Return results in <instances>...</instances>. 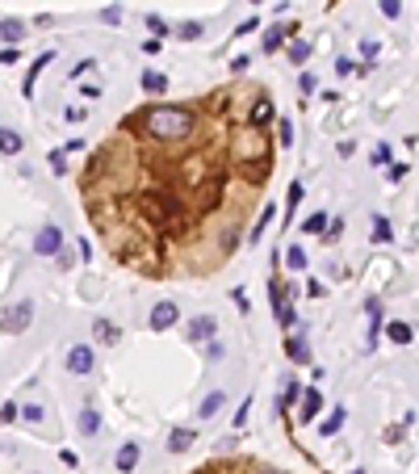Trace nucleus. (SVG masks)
<instances>
[{
    "label": "nucleus",
    "mask_w": 419,
    "mask_h": 474,
    "mask_svg": "<svg viewBox=\"0 0 419 474\" xmlns=\"http://www.w3.org/2000/svg\"><path fill=\"white\" fill-rule=\"evenodd\" d=\"M273 122V92L247 76L122 114L76 177L105 256L147 282L223 273L265 206L277 168Z\"/></svg>",
    "instance_id": "f257e3e1"
},
{
    "label": "nucleus",
    "mask_w": 419,
    "mask_h": 474,
    "mask_svg": "<svg viewBox=\"0 0 419 474\" xmlns=\"http://www.w3.org/2000/svg\"><path fill=\"white\" fill-rule=\"evenodd\" d=\"M30 324H34V302H30V298L9 302L5 310H0V332H5V336H21Z\"/></svg>",
    "instance_id": "f03ea898"
},
{
    "label": "nucleus",
    "mask_w": 419,
    "mask_h": 474,
    "mask_svg": "<svg viewBox=\"0 0 419 474\" xmlns=\"http://www.w3.org/2000/svg\"><path fill=\"white\" fill-rule=\"evenodd\" d=\"M189 474H252V457H214Z\"/></svg>",
    "instance_id": "7ed1b4c3"
},
{
    "label": "nucleus",
    "mask_w": 419,
    "mask_h": 474,
    "mask_svg": "<svg viewBox=\"0 0 419 474\" xmlns=\"http://www.w3.org/2000/svg\"><path fill=\"white\" fill-rule=\"evenodd\" d=\"M63 248V231L55 227V223H46L38 235H34V256H55Z\"/></svg>",
    "instance_id": "20e7f679"
},
{
    "label": "nucleus",
    "mask_w": 419,
    "mask_h": 474,
    "mask_svg": "<svg viewBox=\"0 0 419 474\" xmlns=\"http://www.w3.org/2000/svg\"><path fill=\"white\" fill-rule=\"evenodd\" d=\"M176 319H181V310H176V302H155L151 306V332H168V328H176Z\"/></svg>",
    "instance_id": "39448f33"
},
{
    "label": "nucleus",
    "mask_w": 419,
    "mask_h": 474,
    "mask_svg": "<svg viewBox=\"0 0 419 474\" xmlns=\"http://www.w3.org/2000/svg\"><path fill=\"white\" fill-rule=\"evenodd\" d=\"M92 365H96V357H92V348H88V344L68 348V370H72V374H92Z\"/></svg>",
    "instance_id": "423d86ee"
},
{
    "label": "nucleus",
    "mask_w": 419,
    "mask_h": 474,
    "mask_svg": "<svg viewBox=\"0 0 419 474\" xmlns=\"http://www.w3.org/2000/svg\"><path fill=\"white\" fill-rule=\"evenodd\" d=\"M185 332H189V340H214L218 324H214V315H197V319L185 324Z\"/></svg>",
    "instance_id": "0eeeda50"
},
{
    "label": "nucleus",
    "mask_w": 419,
    "mask_h": 474,
    "mask_svg": "<svg viewBox=\"0 0 419 474\" xmlns=\"http://www.w3.org/2000/svg\"><path fill=\"white\" fill-rule=\"evenodd\" d=\"M139 457H143V449H139V445H134V441H126V445H122V449H118V453H114V466H118V470H122V474H130V470H134V466H139Z\"/></svg>",
    "instance_id": "6e6552de"
},
{
    "label": "nucleus",
    "mask_w": 419,
    "mask_h": 474,
    "mask_svg": "<svg viewBox=\"0 0 419 474\" xmlns=\"http://www.w3.org/2000/svg\"><path fill=\"white\" fill-rule=\"evenodd\" d=\"M285 357H289L294 365H306V361H310V344H306L302 336H285Z\"/></svg>",
    "instance_id": "1a4fd4ad"
},
{
    "label": "nucleus",
    "mask_w": 419,
    "mask_h": 474,
    "mask_svg": "<svg viewBox=\"0 0 419 474\" xmlns=\"http://www.w3.org/2000/svg\"><path fill=\"white\" fill-rule=\"evenodd\" d=\"M193 441H197L193 428H172L168 433V453H185V449H193Z\"/></svg>",
    "instance_id": "9d476101"
},
{
    "label": "nucleus",
    "mask_w": 419,
    "mask_h": 474,
    "mask_svg": "<svg viewBox=\"0 0 419 474\" xmlns=\"http://www.w3.org/2000/svg\"><path fill=\"white\" fill-rule=\"evenodd\" d=\"M143 92L147 97H164L168 92V76L164 72H143Z\"/></svg>",
    "instance_id": "9b49d317"
},
{
    "label": "nucleus",
    "mask_w": 419,
    "mask_h": 474,
    "mask_svg": "<svg viewBox=\"0 0 419 474\" xmlns=\"http://www.w3.org/2000/svg\"><path fill=\"white\" fill-rule=\"evenodd\" d=\"M223 403H227V395H223V391H214V395H205V399L197 403V415H201V419H214V415L223 411Z\"/></svg>",
    "instance_id": "f8f14e48"
},
{
    "label": "nucleus",
    "mask_w": 419,
    "mask_h": 474,
    "mask_svg": "<svg viewBox=\"0 0 419 474\" xmlns=\"http://www.w3.org/2000/svg\"><path fill=\"white\" fill-rule=\"evenodd\" d=\"M50 59H55V50H42V55L34 59V68H30V72H25V80H21V92H25V97L34 92V80H38V72H42V68L50 63Z\"/></svg>",
    "instance_id": "ddd939ff"
},
{
    "label": "nucleus",
    "mask_w": 419,
    "mask_h": 474,
    "mask_svg": "<svg viewBox=\"0 0 419 474\" xmlns=\"http://www.w3.org/2000/svg\"><path fill=\"white\" fill-rule=\"evenodd\" d=\"M285 38H289V26H269V34H265V55L281 50V46H285Z\"/></svg>",
    "instance_id": "4468645a"
},
{
    "label": "nucleus",
    "mask_w": 419,
    "mask_h": 474,
    "mask_svg": "<svg viewBox=\"0 0 419 474\" xmlns=\"http://www.w3.org/2000/svg\"><path fill=\"white\" fill-rule=\"evenodd\" d=\"M25 143H21V135L17 130H9V126H0V155H17Z\"/></svg>",
    "instance_id": "2eb2a0df"
},
{
    "label": "nucleus",
    "mask_w": 419,
    "mask_h": 474,
    "mask_svg": "<svg viewBox=\"0 0 419 474\" xmlns=\"http://www.w3.org/2000/svg\"><path fill=\"white\" fill-rule=\"evenodd\" d=\"M80 433H84V437H96V433H101V411H96V407H84V411H80Z\"/></svg>",
    "instance_id": "dca6fc26"
},
{
    "label": "nucleus",
    "mask_w": 419,
    "mask_h": 474,
    "mask_svg": "<svg viewBox=\"0 0 419 474\" xmlns=\"http://www.w3.org/2000/svg\"><path fill=\"white\" fill-rule=\"evenodd\" d=\"M0 38H5V42H21V38H25V21L5 17V21H0Z\"/></svg>",
    "instance_id": "f3484780"
},
{
    "label": "nucleus",
    "mask_w": 419,
    "mask_h": 474,
    "mask_svg": "<svg viewBox=\"0 0 419 474\" xmlns=\"http://www.w3.org/2000/svg\"><path fill=\"white\" fill-rule=\"evenodd\" d=\"M319 407H323L319 391H306V395H302V424H310V419L319 415Z\"/></svg>",
    "instance_id": "a211bd4d"
},
{
    "label": "nucleus",
    "mask_w": 419,
    "mask_h": 474,
    "mask_svg": "<svg viewBox=\"0 0 419 474\" xmlns=\"http://www.w3.org/2000/svg\"><path fill=\"white\" fill-rule=\"evenodd\" d=\"M92 332L101 336V344H118V324H110V319H96Z\"/></svg>",
    "instance_id": "6ab92c4d"
},
{
    "label": "nucleus",
    "mask_w": 419,
    "mask_h": 474,
    "mask_svg": "<svg viewBox=\"0 0 419 474\" xmlns=\"http://www.w3.org/2000/svg\"><path fill=\"white\" fill-rule=\"evenodd\" d=\"M386 336H390L394 344H411V340H415V332H411V324H390V328H386Z\"/></svg>",
    "instance_id": "aec40b11"
},
{
    "label": "nucleus",
    "mask_w": 419,
    "mask_h": 474,
    "mask_svg": "<svg viewBox=\"0 0 419 474\" xmlns=\"http://www.w3.org/2000/svg\"><path fill=\"white\" fill-rule=\"evenodd\" d=\"M327 223H331V219H327L323 210H319V215H310V219L302 223V231H306V235H319V231H327Z\"/></svg>",
    "instance_id": "412c9836"
},
{
    "label": "nucleus",
    "mask_w": 419,
    "mask_h": 474,
    "mask_svg": "<svg viewBox=\"0 0 419 474\" xmlns=\"http://www.w3.org/2000/svg\"><path fill=\"white\" fill-rule=\"evenodd\" d=\"M340 424H344V411L336 407V411L323 419V424H319V433H323V437H336V433H340Z\"/></svg>",
    "instance_id": "4be33fe9"
},
{
    "label": "nucleus",
    "mask_w": 419,
    "mask_h": 474,
    "mask_svg": "<svg viewBox=\"0 0 419 474\" xmlns=\"http://www.w3.org/2000/svg\"><path fill=\"white\" fill-rule=\"evenodd\" d=\"M289 59H294V63H306V59H310V42L294 38V42H289Z\"/></svg>",
    "instance_id": "5701e85b"
},
{
    "label": "nucleus",
    "mask_w": 419,
    "mask_h": 474,
    "mask_svg": "<svg viewBox=\"0 0 419 474\" xmlns=\"http://www.w3.org/2000/svg\"><path fill=\"white\" fill-rule=\"evenodd\" d=\"M285 265H289L294 273H302V269H306V252H302V248H289V252H285Z\"/></svg>",
    "instance_id": "b1692460"
},
{
    "label": "nucleus",
    "mask_w": 419,
    "mask_h": 474,
    "mask_svg": "<svg viewBox=\"0 0 419 474\" xmlns=\"http://www.w3.org/2000/svg\"><path fill=\"white\" fill-rule=\"evenodd\" d=\"M50 172H55V177H68V155H63V151H50Z\"/></svg>",
    "instance_id": "393cba45"
},
{
    "label": "nucleus",
    "mask_w": 419,
    "mask_h": 474,
    "mask_svg": "<svg viewBox=\"0 0 419 474\" xmlns=\"http://www.w3.org/2000/svg\"><path fill=\"white\" fill-rule=\"evenodd\" d=\"M201 34H205V26H201V21H185L176 38H189V42H193V38H201Z\"/></svg>",
    "instance_id": "a878e982"
},
{
    "label": "nucleus",
    "mask_w": 419,
    "mask_h": 474,
    "mask_svg": "<svg viewBox=\"0 0 419 474\" xmlns=\"http://www.w3.org/2000/svg\"><path fill=\"white\" fill-rule=\"evenodd\" d=\"M298 201H302V181H294V185H289V201H285V219L294 215V206H298Z\"/></svg>",
    "instance_id": "bb28decb"
},
{
    "label": "nucleus",
    "mask_w": 419,
    "mask_h": 474,
    "mask_svg": "<svg viewBox=\"0 0 419 474\" xmlns=\"http://www.w3.org/2000/svg\"><path fill=\"white\" fill-rule=\"evenodd\" d=\"M374 239H378V244H386V239H390V223H386L382 215L374 219Z\"/></svg>",
    "instance_id": "cd10ccee"
},
{
    "label": "nucleus",
    "mask_w": 419,
    "mask_h": 474,
    "mask_svg": "<svg viewBox=\"0 0 419 474\" xmlns=\"http://www.w3.org/2000/svg\"><path fill=\"white\" fill-rule=\"evenodd\" d=\"M21 415H25V419H34V424H38V419H42V407H38V403H25V407H21Z\"/></svg>",
    "instance_id": "c85d7f7f"
},
{
    "label": "nucleus",
    "mask_w": 419,
    "mask_h": 474,
    "mask_svg": "<svg viewBox=\"0 0 419 474\" xmlns=\"http://www.w3.org/2000/svg\"><path fill=\"white\" fill-rule=\"evenodd\" d=\"M17 415H21V411H17L13 403H5V407H0V424H9V419H17Z\"/></svg>",
    "instance_id": "c756f323"
},
{
    "label": "nucleus",
    "mask_w": 419,
    "mask_h": 474,
    "mask_svg": "<svg viewBox=\"0 0 419 474\" xmlns=\"http://www.w3.org/2000/svg\"><path fill=\"white\" fill-rule=\"evenodd\" d=\"M147 26L160 34V38H168V26H164V17H147Z\"/></svg>",
    "instance_id": "7c9ffc66"
},
{
    "label": "nucleus",
    "mask_w": 419,
    "mask_h": 474,
    "mask_svg": "<svg viewBox=\"0 0 419 474\" xmlns=\"http://www.w3.org/2000/svg\"><path fill=\"white\" fill-rule=\"evenodd\" d=\"M382 13L386 17H398V0H382Z\"/></svg>",
    "instance_id": "2f4dec72"
},
{
    "label": "nucleus",
    "mask_w": 419,
    "mask_h": 474,
    "mask_svg": "<svg viewBox=\"0 0 419 474\" xmlns=\"http://www.w3.org/2000/svg\"><path fill=\"white\" fill-rule=\"evenodd\" d=\"M386 177H390V181H402V177H407V164H394V168H390Z\"/></svg>",
    "instance_id": "473e14b6"
},
{
    "label": "nucleus",
    "mask_w": 419,
    "mask_h": 474,
    "mask_svg": "<svg viewBox=\"0 0 419 474\" xmlns=\"http://www.w3.org/2000/svg\"><path fill=\"white\" fill-rule=\"evenodd\" d=\"M247 5H265V0H247Z\"/></svg>",
    "instance_id": "72a5a7b5"
},
{
    "label": "nucleus",
    "mask_w": 419,
    "mask_h": 474,
    "mask_svg": "<svg viewBox=\"0 0 419 474\" xmlns=\"http://www.w3.org/2000/svg\"><path fill=\"white\" fill-rule=\"evenodd\" d=\"M352 474H365V470H352Z\"/></svg>",
    "instance_id": "f704fd0d"
}]
</instances>
